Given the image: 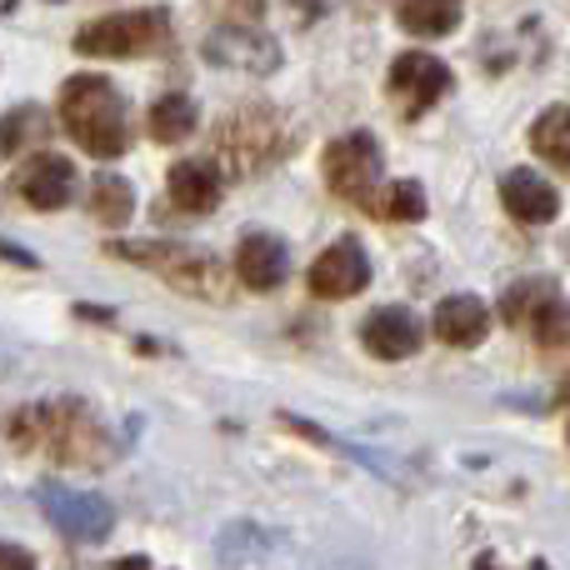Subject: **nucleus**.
<instances>
[{
  "label": "nucleus",
  "mask_w": 570,
  "mask_h": 570,
  "mask_svg": "<svg viewBox=\"0 0 570 570\" xmlns=\"http://www.w3.org/2000/svg\"><path fill=\"white\" fill-rule=\"evenodd\" d=\"M236 276L246 291H281L291 281V250L271 230H250L236 246Z\"/></svg>",
  "instance_id": "nucleus-15"
},
{
  "label": "nucleus",
  "mask_w": 570,
  "mask_h": 570,
  "mask_svg": "<svg viewBox=\"0 0 570 570\" xmlns=\"http://www.w3.org/2000/svg\"><path fill=\"white\" fill-rule=\"evenodd\" d=\"M6 435L20 445V451H40L60 465H96L110 461V435L100 425V415L90 411L86 401L76 395H60V401H36V405H20L10 411Z\"/></svg>",
  "instance_id": "nucleus-1"
},
{
  "label": "nucleus",
  "mask_w": 570,
  "mask_h": 570,
  "mask_svg": "<svg viewBox=\"0 0 570 570\" xmlns=\"http://www.w3.org/2000/svg\"><path fill=\"white\" fill-rule=\"evenodd\" d=\"M501 206L511 210L521 226H551L561 216V190L546 176H535L531 166H515L501 176Z\"/></svg>",
  "instance_id": "nucleus-14"
},
{
  "label": "nucleus",
  "mask_w": 570,
  "mask_h": 570,
  "mask_svg": "<svg viewBox=\"0 0 570 570\" xmlns=\"http://www.w3.org/2000/svg\"><path fill=\"white\" fill-rule=\"evenodd\" d=\"M371 216H381V220H401V226H411V220H421V216H425V190L415 186V180H391L385 190H375Z\"/></svg>",
  "instance_id": "nucleus-22"
},
{
  "label": "nucleus",
  "mask_w": 570,
  "mask_h": 570,
  "mask_svg": "<svg viewBox=\"0 0 570 570\" xmlns=\"http://www.w3.org/2000/svg\"><path fill=\"white\" fill-rule=\"evenodd\" d=\"M321 170H325V186L331 196L351 200V206L371 210L375 190H381V176H385V156H381V140L371 130H351V136H335L321 156Z\"/></svg>",
  "instance_id": "nucleus-6"
},
{
  "label": "nucleus",
  "mask_w": 570,
  "mask_h": 570,
  "mask_svg": "<svg viewBox=\"0 0 570 570\" xmlns=\"http://www.w3.org/2000/svg\"><path fill=\"white\" fill-rule=\"evenodd\" d=\"M291 126H285L281 110L271 106H250L236 110L216 126V156L220 166H230L236 176H256V170L276 166V160L291 150Z\"/></svg>",
  "instance_id": "nucleus-5"
},
{
  "label": "nucleus",
  "mask_w": 570,
  "mask_h": 570,
  "mask_svg": "<svg viewBox=\"0 0 570 570\" xmlns=\"http://www.w3.org/2000/svg\"><path fill=\"white\" fill-rule=\"evenodd\" d=\"M395 20L421 40H441L461 26V0H395Z\"/></svg>",
  "instance_id": "nucleus-18"
},
{
  "label": "nucleus",
  "mask_w": 570,
  "mask_h": 570,
  "mask_svg": "<svg viewBox=\"0 0 570 570\" xmlns=\"http://www.w3.org/2000/svg\"><path fill=\"white\" fill-rule=\"evenodd\" d=\"M166 190L186 216H210L226 196V176H220L216 160H180V166H170Z\"/></svg>",
  "instance_id": "nucleus-16"
},
{
  "label": "nucleus",
  "mask_w": 570,
  "mask_h": 570,
  "mask_svg": "<svg viewBox=\"0 0 570 570\" xmlns=\"http://www.w3.org/2000/svg\"><path fill=\"white\" fill-rule=\"evenodd\" d=\"M0 566H36V556L20 551V546H0Z\"/></svg>",
  "instance_id": "nucleus-25"
},
{
  "label": "nucleus",
  "mask_w": 570,
  "mask_h": 570,
  "mask_svg": "<svg viewBox=\"0 0 570 570\" xmlns=\"http://www.w3.org/2000/svg\"><path fill=\"white\" fill-rule=\"evenodd\" d=\"M291 10H301V20H321L331 10V0H285Z\"/></svg>",
  "instance_id": "nucleus-24"
},
{
  "label": "nucleus",
  "mask_w": 570,
  "mask_h": 570,
  "mask_svg": "<svg viewBox=\"0 0 570 570\" xmlns=\"http://www.w3.org/2000/svg\"><path fill=\"white\" fill-rule=\"evenodd\" d=\"M60 126L76 140L86 156L96 160H116L130 150V120H126V100H120L116 80L96 76V70H80L60 86L56 96Z\"/></svg>",
  "instance_id": "nucleus-2"
},
{
  "label": "nucleus",
  "mask_w": 570,
  "mask_h": 570,
  "mask_svg": "<svg viewBox=\"0 0 570 570\" xmlns=\"http://www.w3.org/2000/svg\"><path fill=\"white\" fill-rule=\"evenodd\" d=\"M305 285H311L315 301H351V295H361L371 285V256H365V246L355 236H341L315 256Z\"/></svg>",
  "instance_id": "nucleus-10"
},
{
  "label": "nucleus",
  "mask_w": 570,
  "mask_h": 570,
  "mask_svg": "<svg viewBox=\"0 0 570 570\" xmlns=\"http://www.w3.org/2000/svg\"><path fill=\"white\" fill-rule=\"evenodd\" d=\"M451 86H455L451 66H445L441 56H425V50H405V56H395L391 76H385V90H391V100L401 106L405 120H415L431 106H441V100L451 96Z\"/></svg>",
  "instance_id": "nucleus-8"
},
{
  "label": "nucleus",
  "mask_w": 570,
  "mask_h": 570,
  "mask_svg": "<svg viewBox=\"0 0 570 570\" xmlns=\"http://www.w3.org/2000/svg\"><path fill=\"white\" fill-rule=\"evenodd\" d=\"M361 345L375 355V361H411V355L425 345V325L415 321L405 305H381V311L365 315Z\"/></svg>",
  "instance_id": "nucleus-12"
},
{
  "label": "nucleus",
  "mask_w": 570,
  "mask_h": 570,
  "mask_svg": "<svg viewBox=\"0 0 570 570\" xmlns=\"http://www.w3.org/2000/svg\"><path fill=\"white\" fill-rule=\"evenodd\" d=\"M150 126V140H160V146H176V140H190L200 126V110L190 96H180V90H170V96H160L156 106H150L146 116Z\"/></svg>",
  "instance_id": "nucleus-19"
},
{
  "label": "nucleus",
  "mask_w": 570,
  "mask_h": 570,
  "mask_svg": "<svg viewBox=\"0 0 570 570\" xmlns=\"http://www.w3.org/2000/svg\"><path fill=\"white\" fill-rule=\"evenodd\" d=\"M90 216L100 220V226H110V230H120L130 216H136V190H130V180L126 176H96L90 180Z\"/></svg>",
  "instance_id": "nucleus-21"
},
{
  "label": "nucleus",
  "mask_w": 570,
  "mask_h": 570,
  "mask_svg": "<svg viewBox=\"0 0 570 570\" xmlns=\"http://www.w3.org/2000/svg\"><path fill=\"white\" fill-rule=\"evenodd\" d=\"M0 10H16V0H0Z\"/></svg>",
  "instance_id": "nucleus-26"
},
{
  "label": "nucleus",
  "mask_w": 570,
  "mask_h": 570,
  "mask_svg": "<svg viewBox=\"0 0 570 570\" xmlns=\"http://www.w3.org/2000/svg\"><path fill=\"white\" fill-rule=\"evenodd\" d=\"M36 501L46 511V521L76 546L106 541L110 525H116V511L100 495H80V491H66V485H36Z\"/></svg>",
  "instance_id": "nucleus-9"
},
{
  "label": "nucleus",
  "mask_w": 570,
  "mask_h": 570,
  "mask_svg": "<svg viewBox=\"0 0 570 570\" xmlns=\"http://www.w3.org/2000/svg\"><path fill=\"white\" fill-rule=\"evenodd\" d=\"M40 126H46V120H40V110H30V106H20L16 116H6V126H0V150H20L26 146V140H40Z\"/></svg>",
  "instance_id": "nucleus-23"
},
{
  "label": "nucleus",
  "mask_w": 570,
  "mask_h": 570,
  "mask_svg": "<svg viewBox=\"0 0 570 570\" xmlns=\"http://www.w3.org/2000/svg\"><path fill=\"white\" fill-rule=\"evenodd\" d=\"M176 46L170 16L160 6L150 10H120V16H100L76 30L80 56H106V60H136V56H166Z\"/></svg>",
  "instance_id": "nucleus-4"
},
{
  "label": "nucleus",
  "mask_w": 570,
  "mask_h": 570,
  "mask_svg": "<svg viewBox=\"0 0 570 570\" xmlns=\"http://www.w3.org/2000/svg\"><path fill=\"white\" fill-rule=\"evenodd\" d=\"M531 150L546 160L551 170L570 176V106H551L535 116L531 126Z\"/></svg>",
  "instance_id": "nucleus-20"
},
{
  "label": "nucleus",
  "mask_w": 570,
  "mask_h": 570,
  "mask_svg": "<svg viewBox=\"0 0 570 570\" xmlns=\"http://www.w3.org/2000/svg\"><path fill=\"white\" fill-rule=\"evenodd\" d=\"M501 321L515 325V331H531L541 345L566 341L570 315H566V301H561V285H556L551 276L515 281L511 291L501 295Z\"/></svg>",
  "instance_id": "nucleus-7"
},
{
  "label": "nucleus",
  "mask_w": 570,
  "mask_h": 570,
  "mask_svg": "<svg viewBox=\"0 0 570 570\" xmlns=\"http://www.w3.org/2000/svg\"><path fill=\"white\" fill-rule=\"evenodd\" d=\"M16 190L26 206L60 210V206H70V196H76V166H70L66 156H56V150H40V156H30L26 166H20Z\"/></svg>",
  "instance_id": "nucleus-13"
},
{
  "label": "nucleus",
  "mask_w": 570,
  "mask_h": 570,
  "mask_svg": "<svg viewBox=\"0 0 570 570\" xmlns=\"http://www.w3.org/2000/svg\"><path fill=\"white\" fill-rule=\"evenodd\" d=\"M485 335H491V311L475 295H445L435 305V341L465 351V345H481Z\"/></svg>",
  "instance_id": "nucleus-17"
},
{
  "label": "nucleus",
  "mask_w": 570,
  "mask_h": 570,
  "mask_svg": "<svg viewBox=\"0 0 570 570\" xmlns=\"http://www.w3.org/2000/svg\"><path fill=\"white\" fill-rule=\"evenodd\" d=\"M206 60L210 66L246 70V76H271L281 66V46L266 30L246 26V20H230V26H216L206 36Z\"/></svg>",
  "instance_id": "nucleus-11"
},
{
  "label": "nucleus",
  "mask_w": 570,
  "mask_h": 570,
  "mask_svg": "<svg viewBox=\"0 0 570 570\" xmlns=\"http://www.w3.org/2000/svg\"><path fill=\"white\" fill-rule=\"evenodd\" d=\"M110 256L150 271V276L176 285L180 295H196V301H220L226 295V266L206 246H186V240H110Z\"/></svg>",
  "instance_id": "nucleus-3"
}]
</instances>
